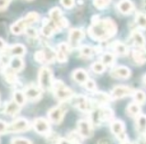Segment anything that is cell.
Returning a JSON list of instances; mask_svg holds the SVG:
<instances>
[{
    "label": "cell",
    "instance_id": "obj_1",
    "mask_svg": "<svg viewBox=\"0 0 146 144\" xmlns=\"http://www.w3.org/2000/svg\"><path fill=\"white\" fill-rule=\"evenodd\" d=\"M117 26L111 18L99 19L98 15H94L92 24L88 29V34L97 41H104L115 35Z\"/></svg>",
    "mask_w": 146,
    "mask_h": 144
},
{
    "label": "cell",
    "instance_id": "obj_2",
    "mask_svg": "<svg viewBox=\"0 0 146 144\" xmlns=\"http://www.w3.org/2000/svg\"><path fill=\"white\" fill-rule=\"evenodd\" d=\"M39 19V14L37 12H29L24 18L19 19L18 21H16L15 23H13L10 27L11 32L14 35H19L22 32L26 31L27 28L30 27L31 24L35 23L36 21H38Z\"/></svg>",
    "mask_w": 146,
    "mask_h": 144
},
{
    "label": "cell",
    "instance_id": "obj_3",
    "mask_svg": "<svg viewBox=\"0 0 146 144\" xmlns=\"http://www.w3.org/2000/svg\"><path fill=\"white\" fill-rule=\"evenodd\" d=\"M53 90H54V95L57 100L61 102H65L67 100L74 97V93L69 87H67L61 80H55L53 82Z\"/></svg>",
    "mask_w": 146,
    "mask_h": 144
},
{
    "label": "cell",
    "instance_id": "obj_4",
    "mask_svg": "<svg viewBox=\"0 0 146 144\" xmlns=\"http://www.w3.org/2000/svg\"><path fill=\"white\" fill-rule=\"evenodd\" d=\"M38 82H39V87L42 90L46 91L53 87V75L51 69L48 67H42L39 70L38 73Z\"/></svg>",
    "mask_w": 146,
    "mask_h": 144
},
{
    "label": "cell",
    "instance_id": "obj_5",
    "mask_svg": "<svg viewBox=\"0 0 146 144\" xmlns=\"http://www.w3.org/2000/svg\"><path fill=\"white\" fill-rule=\"evenodd\" d=\"M73 105L82 112H90L93 109V102L83 95H78L73 98Z\"/></svg>",
    "mask_w": 146,
    "mask_h": 144
},
{
    "label": "cell",
    "instance_id": "obj_6",
    "mask_svg": "<svg viewBox=\"0 0 146 144\" xmlns=\"http://www.w3.org/2000/svg\"><path fill=\"white\" fill-rule=\"evenodd\" d=\"M110 129L118 140H120L121 142L127 141V135L125 133V125L122 121L113 120L111 122V125H110Z\"/></svg>",
    "mask_w": 146,
    "mask_h": 144
},
{
    "label": "cell",
    "instance_id": "obj_7",
    "mask_svg": "<svg viewBox=\"0 0 146 144\" xmlns=\"http://www.w3.org/2000/svg\"><path fill=\"white\" fill-rule=\"evenodd\" d=\"M77 132L81 138H90L93 136V126L89 120L81 119L77 122Z\"/></svg>",
    "mask_w": 146,
    "mask_h": 144
},
{
    "label": "cell",
    "instance_id": "obj_8",
    "mask_svg": "<svg viewBox=\"0 0 146 144\" xmlns=\"http://www.w3.org/2000/svg\"><path fill=\"white\" fill-rule=\"evenodd\" d=\"M30 129V123L28 120L25 118H19L12 122V123L8 124V132H25L27 130Z\"/></svg>",
    "mask_w": 146,
    "mask_h": 144
},
{
    "label": "cell",
    "instance_id": "obj_9",
    "mask_svg": "<svg viewBox=\"0 0 146 144\" xmlns=\"http://www.w3.org/2000/svg\"><path fill=\"white\" fill-rule=\"evenodd\" d=\"M65 112H66V108L63 107V106L53 107L52 109H50L48 112V119L50 120L52 123L59 124L62 121L63 118H64Z\"/></svg>",
    "mask_w": 146,
    "mask_h": 144
},
{
    "label": "cell",
    "instance_id": "obj_10",
    "mask_svg": "<svg viewBox=\"0 0 146 144\" xmlns=\"http://www.w3.org/2000/svg\"><path fill=\"white\" fill-rule=\"evenodd\" d=\"M133 93L134 90L132 88L125 85H118L115 86L111 91V99H120V98L133 95Z\"/></svg>",
    "mask_w": 146,
    "mask_h": 144
},
{
    "label": "cell",
    "instance_id": "obj_11",
    "mask_svg": "<svg viewBox=\"0 0 146 144\" xmlns=\"http://www.w3.org/2000/svg\"><path fill=\"white\" fill-rule=\"evenodd\" d=\"M32 126L37 133L42 134V135H47V134H49L51 132L50 124L44 118H36V119H34Z\"/></svg>",
    "mask_w": 146,
    "mask_h": 144
},
{
    "label": "cell",
    "instance_id": "obj_12",
    "mask_svg": "<svg viewBox=\"0 0 146 144\" xmlns=\"http://www.w3.org/2000/svg\"><path fill=\"white\" fill-rule=\"evenodd\" d=\"M84 38L83 30L79 28H73L69 32V45L71 48H76L78 47L79 43Z\"/></svg>",
    "mask_w": 146,
    "mask_h": 144
},
{
    "label": "cell",
    "instance_id": "obj_13",
    "mask_svg": "<svg viewBox=\"0 0 146 144\" xmlns=\"http://www.w3.org/2000/svg\"><path fill=\"white\" fill-rule=\"evenodd\" d=\"M59 30H60V29L57 26L56 22L52 21L51 19H45L44 23H43L42 29H41V32H42V34L44 35V36L50 37L51 35L58 32Z\"/></svg>",
    "mask_w": 146,
    "mask_h": 144
},
{
    "label": "cell",
    "instance_id": "obj_14",
    "mask_svg": "<svg viewBox=\"0 0 146 144\" xmlns=\"http://www.w3.org/2000/svg\"><path fill=\"white\" fill-rule=\"evenodd\" d=\"M24 93L28 100H30V101H37V100H39L41 98V95H42V89L37 87V86L29 85L26 87Z\"/></svg>",
    "mask_w": 146,
    "mask_h": 144
},
{
    "label": "cell",
    "instance_id": "obj_15",
    "mask_svg": "<svg viewBox=\"0 0 146 144\" xmlns=\"http://www.w3.org/2000/svg\"><path fill=\"white\" fill-rule=\"evenodd\" d=\"M71 51V47L67 43H60L57 46L56 50V59L59 62H66L69 52Z\"/></svg>",
    "mask_w": 146,
    "mask_h": 144
},
{
    "label": "cell",
    "instance_id": "obj_16",
    "mask_svg": "<svg viewBox=\"0 0 146 144\" xmlns=\"http://www.w3.org/2000/svg\"><path fill=\"white\" fill-rule=\"evenodd\" d=\"M114 116L113 110L110 109L109 107H101L96 111V118L97 122H105V121H110L112 120Z\"/></svg>",
    "mask_w": 146,
    "mask_h": 144
},
{
    "label": "cell",
    "instance_id": "obj_17",
    "mask_svg": "<svg viewBox=\"0 0 146 144\" xmlns=\"http://www.w3.org/2000/svg\"><path fill=\"white\" fill-rule=\"evenodd\" d=\"M111 75L116 78H129L131 75V71L126 66H117L111 71Z\"/></svg>",
    "mask_w": 146,
    "mask_h": 144
},
{
    "label": "cell",
    "instance_id": "obj_18",
    "mask_svg": "<svg viewBox=\"0 0 146 144\" xmlns=\"http://www.w3.org/2000/svg\"><path fill=\"white\" fill-rule=\"evenodd\" d=\"M131 39H132V42L133 44L135 45L136 47L138 48H144L146 44V41H145V37L143 36L141 32L137 30H134L133 32L131 33Z\"/></svg>",
    "mask_w": 146,
    "mask_h": 144
},
{
    "label": "cell",
    "instance_id": "obj_19",
    "mask_svg": "<svg viewBox=\"0 0 146 144\" xmlns=\"http://www.w3.org/2000/svg\"><path fill=\"white\" fill-rule=\"evenodd\" d=\"M117 7L122 14H130L134 9V4L130 0H120Z\"/></svg>",
    "mask_w": 146,
    "mask_h": 144
},
{
    "label": "cell",
    "instance_id": "obj_20",
    "mask_svg": "<svg viewBox=\"0 0 146 144\" xmlns=\"http://www.w3.org/2000/svg\"><path fill=\"white\" fill-rule=\"evenodd\" d=\"M72 77L77 83L83 85L88 80V74L86 73V71L83 70V69H76V70L73 71Z\"/></svg>",
    "mask_w": 146,
    "mask_h": 144
},
{
    "label": "cell",
    "instance_id": "obj_21",
    "mask_svg": "<svg viewBox=\"0 0 146 144\" xmlns=\"http://www.w3.org/2000/svg\"><path fill=\"white\" fill-rule=\"evenodd\" d=\"M21 106H19L17 103H15L14 101H9L5 104L4 106V113L6 115H9V116H13L15 114H17L20 110Z\"/></svg>",
    "mask_w": 146,
    "mask_h": 144
},
{
    "label": "cell",
    "instance_id": "obj_22",
    "mask_svg": "<svg viewBox=\"0 0 146 144\" xmlns=\"http://www.w3.org/2000/svg\"><path fill=\"white\" fill-rule=\"evenodd\" d=\"M9 67L15 72H19L24 67V61L22 60L21 57H12L9 62Z\"/></svg>",
    "mask_w": 146,
    "mask_h": 144
},
{
    "label": "cell",
    "instance_id": "obj_23",
    "mask_svg": "<svg viewBox=\"0 0 146 144\" xmlns=\"http://www.w3.org/2000/svg\"><path fill=\"white\" fill-rule=\"evenodd\" d=\"M111 47H112V49H113V51L117 55H120V56H125V55L128 54V48L126 47V45L123 44L122 42L115 41V42L112 43Z\"/></svg>",
    "mask_w": 146,
    "mask_h": 144
},
{
    "label": "cell",
    "instance_id": "obj_24",
    "mask_svg": "<svg viewBox=\"0 0 146 144\" xmlns=\"http://www.w3.org/2000/svg\"><path fill=\"white\" fill-rule=\"evenodd\" d=\"M126 113H127L128 116H130V117L137 118L138 116L141 114V108H140L139 104L135 103V102L130 103L129 105L127 106V108H126Z\"/></svg>",
    "mask_w": 146,
    "mask_h": 144
},
{
    "label": "cell",
    "instance_id": "obj_25",
    "mask_svg": "<svg viewBox=\"0 0 146 144\" xmlns=\"http://www.w3.org/2000/svg\"><path fill=\"white\" fill-rule=\"evenodd\" d=\"M9 52L12 56L21 57L26 53V48L22 44H14L9 48Z\"/></svg>",
    "mask_w": 146,
    "mask_h": 144
},
{
    "label": "cell",
    "instance_id": "obj_26",
    "mask_svg": "<svg viewBox=\"0 0 146 144\" xmlns=\"http://www.w3.org/2000/svg\"><path fill=\"white\" fill-rule=\"evenodd\" d=\"M93 99L96 103L104 105V104L108 103V102L111 100V96L106 94L105 92H96V93H94V95H93Z\"/></svg>",
    "mask_w": 146,
    "mask_h": 144
},
{
    "label": "cell",
    "instance_id": "obj_27",
    "mask_svg": "<svg viewBox=\"0 0 146 144\" xmlns=\"http://www.w3.org/2000/svg\"><path fill=\"white\" fill-rule=\"evenodd\" d=\"M26 96H25V93L23 91H20V90H17L13 93V101L15 103H17L19 106H23L25 103H26Z\"/></svg>",
    "mask_w": 146,
    "mask_h": 144
},
{
    "label": "cell",
    "instance_id": "obj_28",
    "mask_svg": "<svg viewBox=\"0 0 146 144\" xmlns=\"http://www.w3.org/2000/svg\"><path fill=\"white\" fill-rule=\"evenodd\" d=\"M136 128L139 132L141 133H145L146 132V115L144 114H140L137 118H136Z\"/></svg>",
    "mask_w": 146,
    "mask_h": 144
},
{
    "label": "cell",
    "instance_id": "obj_29",
    "mask_svg": "<svg viewBox=\"0 0 146 144\" xmlns=\"http://www.w3.org/2000/svg\"><path fill=\"white\" fill-rule=\"evenodd\" d=\"M133 98L135 103L139 104V105H142V104H144L146 102V94L142 90H136V91H134Z\"/></svg>",
    "mask_w": 146,
    "mask_h": 144
},
{
    "label": "cell",
    "instance_id": "obj_30",
    "mask_svg": "<svg viewBox=\"0 0 146 144\" xmlns=\"http://www.w3.org/2000/svg\"><path fill=\"white\" fill-rule=\"evenodd\" d=\"M49 16H50V19L54 22H58L61 18H62V11H61L60 8L58 7H54L52 8L50 11H49Z\"/></svg>",
    "mask_w": 146,
    "mask_h": 144
},
{
    "label": "cell",
    "instance_id": "obj_31",
    "mask_svg": "<svg viewBox=\"0 0 146 144\" xmlns=\"http://www.w3.org/2000/svg\"><path fill=\"white\" fill-rule=\"evenodd\" d=\"M101 62L103 63L105 66H111V65H113L114 62H115V56H114V54L109 53V52L104 53L101 57Z\"/></svg>",
    "mask_w": 146,
    "mask_h": 144
},
{
    "label": "cell",
    "instance_id": "obj_32",
    "mask_svg": "<svg viewBox=\"0 0 146 144\" xmlns=\"http://www.w3.org/2000/svg\"><path fill=\"white\" fill-rule=\"evenodd\" d=\"M15 73H16V72L13 71L10 67H7V68L4 70V76H5L6 81L9 82V83H14V82H16L17 77H16V74Z\"/></svg>",
    "mask_w": 146,
    "mask_h": 144
},
{
    "label": "cell",
    "instance_id": "obj_33",
    "mask_svg": "<svg viewBox=\"0 0 146 144\" xmlns=\"http://www.w3.org/2000/svg\"><path fill=\"white\" fill-rule=\"evenodd\" d=\"M132 57H133V60L139 65L143 64L145 62V57H144L143 53L139 50H134L132 52Z\"/></svg>",
    "mask_w": 146,
    "mask_h": 144
},
{
    "label": "cell",
    "instance_id": "obj_34",
    "mask_svg": "<svg viewBox=\"0 0 146 144\" xmlns=\"http://www.w3.org/2000/svg\"><path fill=\"white\" fill-rule=\"evenodd\" d=\"M79 52H80V55L84 58H90L93 54V49L92 47L90 46H87V45H84V46L80 47L79 49Z\"/></svg>",
    "mask_w": 146,
    "mask_h": 144
},
{
    "label": "cell",
    "instance_id": "obj_35",
    "mask_svg": "<svg viewBox=\"0 0 146 144\" xmlns=\"http://www.w3.org/2000/svg\"><path fill=\"white\" fill-rule=\"evenodd\" d=\"M91 69L94 73L101 74V73H103L104 70H105V65L102 62H94L93 64L91 65Z\"/></svg>",
    "mask_w": 146,
    "mask_h": 144
},
{
    "label": "cell",
    "instance_id": "obj_36",
    "mask_svg": "<svg viewBox=\"0 0 146 144\" xmlns=\"http://www.w3.org/2000/svg\"><path fill=\"white\" fill-rule=\"evenodd\" d=\"M136 23L142 29H146V15L143 13H137L136 15Z\"/></svg>",
    "mask_w": 146,
    "mask_h": 144
},
{
    "label": "cell",
    "instance_id": "obj_37",
    "mask_svg": "<svg viewBox=\"0 0 146 144\" xmlns=\"http://www.w3.org/2000/svg\"><path fill=\"white\" fill-rule=\"evenodd\" d=\"M110 0H93V5L98 9H104L108 6Z\"/></svg>",
    "mask_w": 146,
    "mask_h": 144
},
{
    "label": "cell",
    "instance_id": "obj_38",
    "mask_svg": "<svg viewBox=\"0 0 146 144\" xmlns=\"http://www.w3.org/2000/svg\"><path fill=\"white\" fill-rule=\"evenodd\" d=\"M34 58L37 62L39 63H45L46 62V56H45V52L44 50H39L35 53L34 55Z\"/></svg>",
    "mask_w": 146,
    "mask_h": 144
},
{
    "label": "cell",
    "instance_id": "obj_39",
    "mask_svg": "<svg viewBox=\"0 0 146 144\" xmlns=\"http://www.w3.org/2000/svg\"><path fill=\"white\" fill-rule=\"evenodd\" d=\"M11 144H32L30 140L22 137H16L11 140Z\"/></svg>",
    "mask_w": 146,
    "mask_h": 144
},
{
    "label": "cell",
    "instance_id": "obj_40",
    "mask_svg": "<svg viewBox=\"0 0 146 144\" xmlns=\"http://www.w3.org/2000/svg\"><path fill=\"white\" fill-rule=\"evenodd\" d=\"M83 85L85 87V89L89 90V91H94L96 89V83L92 79H88Z\"/></svg>",
    "mask_w": 146,
    "mask_h": 144
},
{
    "label": "cell",
    "instance_id": "obj_41",
    "mask_svg": "<svg viewBox=\"0 0 146 144\" xmlns=\"http://www.w3.org/2000/svg\"><path fill=\"white\" fill-rule=\"evenodd\" d=\"M60 3L63 7L69 9V8H72V7L74 6L75 1H74V0H60Z\"/></svg>",
    "mask_w": 146,
    "mask_h": 144
},
{
    "label": "cell",
    "instance_id": "obj_42",
    "mask_svg": "<svg viewBox=\"0 0 146 144\" xmlns=\"http://www.w3.org/2000/svg\"><path fill=\"white\" fill-rule=\"evenodd\" d=\"M8 132V124L3 120H0V134H5Z\"/></svg>",
    "mask_w": 146,
    "mask_h": 144
},
{
    "label": "cell",
    "instance_id": "obj_43",
    "mask_svg": "<svg viewBox=\"0 0 146 144\" xmlns=\"http://www.w3.org/2000/svg\"><path fill=\"white\" fill-rule=\"evenodd\" d=\"M10 0H0V11L5 10L8 7Z\"/></svg>",
    "mask_w": 146,
    "mask_h": 144
},
{
    "label": "cell",
    "instance_id": "obj_44",
    "mask_svg": "<svg viewBox=\"0 0 146 144\" xmlns=\"http://www.w3.org/2000/svg\"><path fill=\"white\" fill-rule=\"evenodd\" d=\"M26 33H27V35L28 36H30V37H37V31H36V29H34V28H31V27H29V28H27L26 29Z\"/></svg>",
    "mask_w": 146,
    "mask_h": 144
},
{
    "label": "cell",
    "instance_id": "obj_45",
    "mask_svg": "<svg viewBox=\"0 0 146 144\" xmlns=\"http://www.w3.org/2000/svg\"><path fill=\"white\" fill-rule=\"evenodd\" d=\"M97 144H111V141L108 138H101L98 140Z\"/></svg>",
    "mask_w": 146,
    "mask_h": 144
},
{
    "label": "cell",
    "instance_id": "obj_46",
    "mask_svg": "<svg viewBox=\"0 0 146 144\" xmlns=\"http://www.w3.org/2000/svg\"><path fill=\"white\" fill-rule=\"evenodd\" d=\"M58 144H74L71 140H68V139H65V138H60L59 140Z\"/></svg>",
    "mask_w": 146,
    "mask_h": 144
},
{
    "label": "cell",
    "instance_id": "obj_47",
    "mask_svg": "<svg viewBox=\"0 0 146 144\" xmlns=\"http://www.w3.org/2000/svg\"><path fill=\"white\" fill-rule=\"evenodd\" d=\"M5 47H6V43L4 42L2 38H0V51H4L6 49Z\"/></svg>",
    "mask_w": 146,
    "mask_h": 144
},
{
    "label": "cell",
    "instance_id": "obj_48",
    "mask_svg": "<svg viewBox=\"0 0 146 144\" xmlns=\"http://www.w3.org/2000/svg\"><path fill=\"white\" fill-rule=\"evenodd\" d=\"M140 144H146V137H144V139L140 141Z\"/></svg>",
    "mask_w": 146,
    "mask_h": 144
},
{
    "label": "cell",
    "instance_id": "obj_49",
    "mask_svg": "<svg viewBox=\"0 0 146 144\" xmlns=\"http://www.w3.org/2000/svg\"><path fill=\"white\" fill-rule=\"evenodd\" d=\"M122 144H132V143L129 141H125V142H122Z\"/></svg>",
    "mask_w": 146,
    "mask_h": 144
},
{
    "label": "cell",
    "instance_id": "obj_50",
    "mask_svg": "<svg viewBox=\"0 0 146 144\" xmlns=\"http://www.w3.org/2000/svg\"><path fill=\"white\" fill-rule=\"evenodd\" d=\"M143 81H144V83H145V85H146V74L144 75V77H143Z\"/></svg>",
    "mask_w": 146,
    "mask_h": 144
},
{
    "label": "cell",
    "instance_id": "obj_51",
    "mask_svg": "<svg viewBox=\"0 0 146 144\" xmlns=\"http://www.w3.org/2000/svg\"><path fill=\"white\" fill-rule=\"evenodd\" d=\"M74 144H80V143H79V142H75Z\"/></svg>",
    "mask_w": 146,
    "mask_h": 144
},
{
    "label": "cell",
    "instance_id": "obj_52",
    "mask_svg": "<svg viewBox=\"0 0 146 144\" xmlns=\"http://www.w3.org/2000/svg\"><path fill=\"white\" fill-rule=\"evenodd\" d=\"M28 1H31V0H28Z\"/></svg>",
    "mask_w": 146,
    "mask_h": 144
}]
</instances>
